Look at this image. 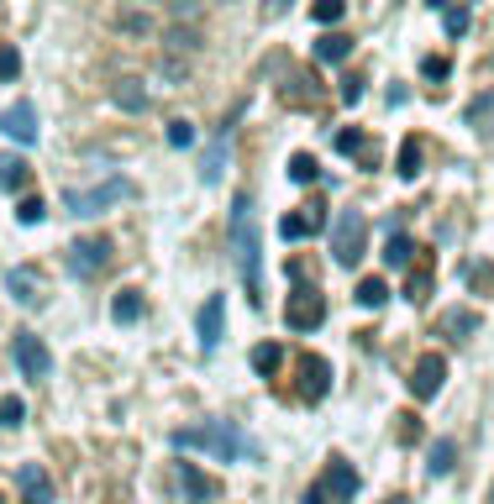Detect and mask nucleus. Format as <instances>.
Wrapping results in <instances>:
<instances>
[{"instance_id":"1","label":"nucleus","mask_w":494,"mask_h":504,"mask_svg":"<svg viewBox=\"0 0 494 504\" xmlns=\"http://www.w3.org/2000/svg\"><path fill=\"white\" fill-rule=\"evenodd\" d=\"M232 247H237V273L247 284V299L263 305V263H258V226H252V200H232Z\"/></svg>"},{"instance_id":"2","label":"nucleus","mask_w":494,"mask_h":504,"mask_svg":"<svg viewBox=\"0 0 494 504\" xmlns=\"http://www.w3.org/2000/svg\"><path fill=\"white\" fill-rule=\"evenodd\" d=\"M174 446H195V452H211L216 463H237L247 452L242 431L232 426V420H206V426H185V431H174Z\"/></svg>"},{"instance_id":"3","label":"nucleus","mask_w":494,"mask_h":504,"mask_svg":"<svg viewBox=\"0 0 494 504\" xmlns=\"http://www.w3.org/2000/svg\"><path fill=\"white\" fill-rule=\"evenodd\" d=\"M363 242H369L363 210H337V221H332V258L342 268H358L363 263Z\"/></svg>"},{"instance_id":"4","label":"nucleus","mask_w":494,"mask_h":504,"mask_svg":"<svg viewBox=\"0 0 494 504\" xmlns=\"http://www.w3.org/2000/svg\"><path fill=\"white\" fill-rule=\"evenodd\" d=\"M111 237H79L69 252H63V268L74 273V279H100L105 268H111Z\"/></svg>"},{"instance_id":"5","label":"nucleus","mask_w":494,"mask_h":504,"mask_svg":"<svg viewBox=\"0 0 494 504\" xmlns=\"http://www.w3.org/2000/svg\"><path fill=\"white\" fill-rule=\"evenodd\" d=\"M321 321H326V295H321L316 284L289 289V299H284V326L289 331H316Z\"/></svg>"},{"instance_id":"6","label":"nucleus","mask_w":494,"mask_h":504,"mask_svg":"<svg viewBox=\"0 0 494 504\" xmlns=\"http://www.w3.org/2000/svg\"><path fill=\"white\" fill-rule=\"evenodd\" d=\"M116 200H132V184H126V179H105V184H95V189H69V210H74V215H100V210L116 206Z\"/></svg>"},{"instance_id":"7","label":"nucleus","mask_w":494,"mask_h":504,"mask_svg":"<svg viewBox=\"0 0 494 504\" xmlns=\"http://www.w3.org/2000/svg\"><path fill=\"white\" fill-rule=\"evenodd\" d=\"M405 384H410V394H416V399H436V394H442V384H447V357H442V353H421Z\"/></svg>"},{"instance_id":"8","label":"nucleus","mask_w":494,"mask_h":504,"mask_svg":"<svg viewBox=\"0 0 494 504\" xmlns=\"http://www.w3.org/2000/svg\"><path fill=\"white\" fill-rule=\"evenodd\" d=\"M5 295L16 299V305H42L48 299V279H42V268L37 263H16L11 273H5Z\"/></svg>"},{"instance_id":"9","label":"nucleus","mask_w":494,"mask_h":504,"mask_svg":"<svg viewBox=\"0 0 494 504\" xmlns=\"http://www.w3.org/2000/svg\"><path fill=\"white\" fill-rule=\"evenodd\" d=\"M16 494H22V504H59V483L42 463H22L16 468Z\"/></svg>"},{"instance_id":"10","label":"nucleus","mask_w":494,"mask_h":504,"mask_svg":"<svg viewBox=\"0 0 494 504\" xmlns=\"http://www.w3.org/2000/svg\"><path fill=\"white\" fill-rule=\"evenodd\" d=\"M16 368H22L27 379H48V373H53V353H48V342L32 336V331H16Z\"/></svg>"},{"instance_id":"11","label":"nucleus","mask_w":494,"mask_h":504,"mask_svg":"<svg viewBox=\"0 0 494 504\" xmlns=\"http://www.w3.org/2000/svg\"><path fill=\"white\" fill-rule=\"evenodd\" d=\"M326 389H332V362L321 353H306L300 357V399H306V405H321Z\"/></svg>"},{"instance_id":"12","label":"nucleus","mask_w":494,"mask_h":504,"mask_svg":"<svg viewBox=\"0 0 494 504\" xmlns=\"http://www.w3.org/2000/svg\"><path fill=\"white\" fill-rule=\"evenodd\" d=\"M0 132H5L11 142L32 148V142H37V105H32V100H16V105H5V111H0Z\"/></svg>"},{"instance_id":"13","label":"nucleus","mask_w":494,"mask_h":504,"mask_svg":"<svg viewBox=\"0 0 494 504\" xmlns=\"http://www.w3.org/2000/svg\"><path fill=\"white\" fill-rule=\"evenodd\" d=\"M321 494H326L332 504H352V499H358V473H352V463L332 457V468L321 473Z\"/></svg>"},{"instance_id":"14","label":"nucleus","mask_w":494,"mask_h":504,"mask_svg":"<svg viewBox=\"0 0 494 504\" xmlns=\"http://www.w3.org/2000/svg\"><path fill=\"white\" fill-rule=\"evenodd\" d=\"M226 342V299L206 295V310H200V353H216Z\"/></svg>"},{"instance_id":"15","label":"nucleus","mask_w":494,"mask_h":504,"mask_svg":"<svg viewBox=\"0 0 494 504\" xmlns=\"http://www.w3.org/2000/svg\"><path fill=\"white\" fill-rule=\"evenodd\" d=\"M326 226V210L321 206H300V210H289L284 221H279V237L284 242H306V237H316Z\"/></svg>"},{"instance_id":"16","label":"nucleus","mask_w":494,"mask_h":504,"mask_svg":"<svg viewBox=\"0 0 494 504\" xmlns=\"http://www.w3.org/2000/svg\"><path fill=\"white\" fill-rule=\"evenodd\" d=\"M111 100L122 105L126 116L148 111V89H142V79H132V74H122V79H116V89H111Z\"/></svg>"},{"instance_id":"17","label":"nucleus","mask_w":494,"mask_h":504,"mask_svg":"<svg viewBox=\"0 0 494 504\" xmlns=\"http://www.w3.org/2000/svg\"><path fill=\"white\" fill-rule=\"evenodd\" d=\"M179 483H185V499L189 504H206V499H216V483L200 473L195 463H179Z\"/></svg>"},{"instance_id":"18","label":"nucleus","mask_w":494,"mask_h":504,"mask_svg":"<svg viewBox=\"0 0 494 504\" xmlns=\"http://www.w3.org/2000/svg\"><path fill=\"white\" fill-rule=\"evenodd\" d=\"M142 310H148V305H142V289H122V295L111 299V321H116V326L142 321Z\"/></svg>"},{"instance_id":"19","label":"nucleus","mask_w":494,"mask_h":504,"mask_svg":"<svg viewBox=\"0 0 494 504\" xmlns=\"http://www.w3.org/2000/svg\"><path fill=\"white\" fill-rule=\"evenodd\" d=\"M442 336H447V342H463L468 331H479V310H447V316H442Z\"/></svg>"},{"instance_id":"20","label":"nucleus","mask_w":494,"mask_h":504,"mask_svg":"<svg viewBox=\"0 0 494 504\" xmlns=\"http://www.w3.org/2000/svg\"><path fill=\"white\" fill-rule=\"evenodd\" d=\"M405 299H410V305H426V299H432V258H421V268H410Z\"/></svg>"},{"instance_id":"21","label":"nucleus","mask_w":494,"mask_h":504,"mask_svg":"<svg viewBox=\"0 0 494 504\" xmlns=\"http://www.w3.org/2000/svg\"><path fill=\"white\" fill-rule=\"evenodd\" d=\"M347 53H352V37H347V32H326V37L316 42V59L321 63H347Z\"/></svg>"},{"instance_id":"22","label":"nucleus","mask_w":494,"mask_h":504,"mask_svg":"<svg viewBox=\"0 0 494 504\" xmlns=\"http://www.w3.org/2000/svg\"><path fill=\"white\" fill-rule=\"evenodd\" d=\"M337 152H347V158H363V163H373V158H379V152H373V142L358 132V126L337 132Z\"/></svg>"},{"instance_id":"23","label":"nucleus","mask_w":494,"mask_h":504,"mask_svg":"<svg viewBox=\"0 0 494 504\" xmlns=\"http://www.w3.org/2000/svg\"><path fill=\"white\" fill-rule=\"evenodd\" d=\"M163 53H174V59H179V53H200V32L195 27H169L163 32Z\"/></svg>"},{"instance_id":"24","label":"nucleus","mask_w":494,"mask_h":504,"mask_svg":"<svg viewBox=\"0 0 494 504\" xmlns=\"http://www.w3.org/2000/svg\"><path fill=\"white\" fill-rule=\"evenodd\" d=\"M22 184H27V158L5 152V158H0V189H5V195H16Z\"/></svg>"},{"instance_id":"25","label":"nucleus","mask_w":494,"mask_h":504,"mask_svg":"<svg viewBox=\"0 0 494 504\" xmlns=\"http://www.w3.org/2000/svg\"><path fill=\"white\" fill-rule=\"evenodd\" d=\"M279 362H284V347H279V342H258V347H252V368H258L263 379H274Z\"/></svg>"},{"instance_id":"26","label":"nucleus","mask_w":494,"mask_h":504,"mask_svg":"<svg viewBox=\"0 0 494 504\" xmlns=\"http://www.w3.org/2000/svg\"><path fill=\"white\" fill-rule=\"evenodd\" d=\"M421 158H426V148H421L416 137H405V142H400V163H395V169H400V179H416V174H421Z\"/></svg>"},{"instance_id":"27","label":"nucleus","mask_w":494,"mask_h":504,"mask_svg":"<svg viewBox=\"0 0 494 504\" xmlns=\"http://www.w3.org/2000/svg\"><path fill=\"white\" fill-rule=\"evenodd\" d=\"M468 121H473V126H479V137H494V95H479V100H473V105H468Z\"/></svg>"},{"instance_id":"28","label":"nucleus","mask_w":494,"mask_h":504,"mask_svg":"<svg viewBox=\"0 0 494 504\" xmlns=\"http://www.w3.org/2000/svg\"><path fill=\"white\" fill-rule=\"evenodd\" d=\"M284 174L295 179V184H316V179H321V163H316V158H310V152H295V158H289V169H284Z\"/></svg>"},{"instance_id":"29","label":"nucleus","mask_w":494,"mask_h":504,"mask_svg":"<svg viewBox=\"0 0 494 504\" xmlns=\"http://www.w3.org/2000/svg\"><path fill=\"white\" fill-rule=\"evenodd\" d=\"M358 305H363V310H379V305H384V299H389V289H384V279H363V284H358Z\"/></svg>"},{"instance_id":"30","label":"nucleus","mask_w":494,"mask_h":504,"mask_svg":"<svg viewBox=\"0 0 494 504\" xmlns=\"http://www.w3.org/2000/svg\"><path fill=\"white\" fill-rule=\"evenodd\" d=\"M410 252H416V247H410L405 232H395V237L384 242V263H389V268H405V263H410Z\"/></svg>"},{"instance_id":"31","label":"nucleus","mask_w":494,"mask_h":504,"mask_svg":"<svg viewBox=\"0 0 494 504\" xmlns=\"http://www.w3.org/2000/svg\"><path fill=\"white\" fill-rule=\"evenodd\" d=\"M453 457H458V442H447V436H442V442L432 446V463H426V468L442 478V473H453Z\"/></svg>"},{"instance_id":"32","label":"nucleus","mask_w":494,"mask_h":504,"mask_svg":"<svg viewBox=\"0 0 494 504\" xmlns=\"http://www.w3.org/2000/svg\"><path fill=\"white\" fill-rule=\"evenodd\" d=\"M310 16H316L321 27H332V22L347 16V0H316V5H310Z\"/></svg>"},{"instance_id":"33","label":"nucleus","mask_w":494,"mask_h":504,"mask_svg":"<svg viewBox=\"0 0 494 504\" xmlns=\"http://www.w3.org/2000/svg\"><path fill=\"white\" fill-rule=\"evenodd\" d=\"M42 215H48V206H42V195H22V206H16V221H22V226H37Z\"/></svg>"},{"instance_id":"34","label":"nucleus","mask_w":494,"mask_h":504,"mask_svg":"<svg viewBox=\"0 0 494 504\" xmlns=\"http://www.w3.org/2000/svg\"><path fill=\"white\" fill-rule=\"evenodd\" d=\"M221 163H226V132L216 137V148H211V158H206V169H200V179H206V184H216V179H221Z\"/></svg>"},{"instance_id":"35","label":"nucleus","mask_w":494,"mask_h":504,"mask_svg":"<svg viewBox=\"0 0 494 504\" xmlns=\"http://www.w3.org/2000/svg\"><path fill=\"white\" fill-rule=\"evenodd\" d=\"M22 416H27V405H22L16 394H5V399H0V426H5V431H16V426H22Z\"/></svg>"},{"instance_id":"36","label":"nucleus","mask_w":494,"mask_h":504,"mask_svg":"<svg viewBox=\"0 0 494 504\" xmlns=\"http://www.w3.org/2000/svg\"><path fill=\"white\" fill-rule=\"evenodd\" d=\"M158 74H163V79H169V85H185L189 63H185V59H174V53H163V59H158Z\"/></svg>"},{"instance_id":"37","label":"nucleus","mask_w":494,"mask_h":504,"mask_svg":"<svg viewBox=\"0 0 494 504\" xmlns=\"http://www.w3.org/2000/svg\"><path fill=\"white\" fill-rule=\"evenodd\" d=\"M442 27H447V37H463V32H468V11H463V5L442 11Z\"/></svg>"},{"instance_id":"38","label":"nucleus","mask_w":494,"mask_h":504,"mask_svg":"<svg viewBox=\"0 0 494 504\" xmlns=\"http://www.w3.org/2000/svg\"><path fill=\"white\" fill-rule=\"evenodd\" d=\"M22 74V53L16 48H0V79H16Z\"/></svg>"},{"instance_id":"39","label":"nucleus","mask_w":494,"mask_h":504,"mask_svg":"<svg viewBox=\"0 0 494 504\" xmlns=\"http://www.w3.org/2000/svg\"><path fill=\"white\" fill-rule=\"evenodd\" d=\"M169 142H174V148H189V142H195V126H189V121H169Z\"/></svg>"},{"instance_id":"40","label":"nucleus","mask_w":494,"mask_h":504,"mask_svg":"<svg viewBox=\"0 0 494 504\" xmlns=\"http://www.w3.org/2000/svg\"><path fill=\"white\" fill-rule=\"evenodd\" d=\"M468 279H473V289L484 295V289L494 284V268H489V263H473V268H468Z\"/></svg>"},{"instance_id":"41","label":"nucleus","mask_w":494,"mask_h":504,"mask_svg":"<svg viewBox=\"0 0 494 504\" xmlns=\"http://www.w3.org/2000/svg\"><path fill=\"white\" fill-rule=\"evenodd\" d=\"M116 27H122V32H148L153 22H148L142 11H126V16H116Z\"/></svg>"},{"instance_id":"42","label":"nucleus","mask_w":494,"mask_h":504,"mask_svg":"<svg viewBox=\"0 0 494 504\" xmlns=\"http://www.w3.org/2000/svg\"><path fill=\"white\" fill-rule=\"evenodd\" d=\"M342 100H347V105H358V100H363V79H358V74H352V79H342Z\"/></svg>"},{"instance_id":"43","label":"nucleus","mask_w":494,"mask_h":504,"mask_svg":"<svg viewBox=\"0 0 494 504\" xmlns=\"http://www.w3.org/2000/svg\"><path fill=\"white\" fill-rule=\"evenodd\" d=\"M421 69H426V79H447V63H442V59H426Z\"/></svg>"},{"instance_id":"44","label":"nucleus","mask_w":494,"mask_h":504,"mask_svg":"<svg viewBox=\"0 0 494 504\" xmlns=\"http://www.w3.org/2000/svg\"><path fill=\"white\" fill-rule=\"evenodd\" d=\"M306 504H326V494H321V483H310V489H306Z\"/></svg>"},{"instance_id":"45","label":"nucleus","mask_w":494,"mask_h":504,"mask_svg":"<svg viewBox=\"0 0 494 504\" xmlns=\"http://www.w3.org/2000/svg\"><path fill=\"white\" fill-rule=\"evenodd\" d=\"M384 504H410V499H400V494H395V499H384Z\"/></svg>"},{"instance_id":"46","label":"nucleus","mask_w":494,"mask_h":504,"mask_svg":"<svg viewBox=\"0 0 494 504\" xmlns=\"http://www.w3.org/2000/svg\"><path fill=\"white\" fill-rule=\"evenodd\" d=\"M426 5H447V0H426Z\"/></svg>"},{"instance_id":"47","label":"nucleus","mask_w":494,"mask_h":504,"mask_svg":"<svg viewBox=\"0 0 494 504\" xmlns=\"http://www.w3.org/2000/svg\"><path fill=\"white\" fill-rule=\"evenodd\" d=\"M489 504H494V489H489Z\"/></svg>"}]
</instances>
